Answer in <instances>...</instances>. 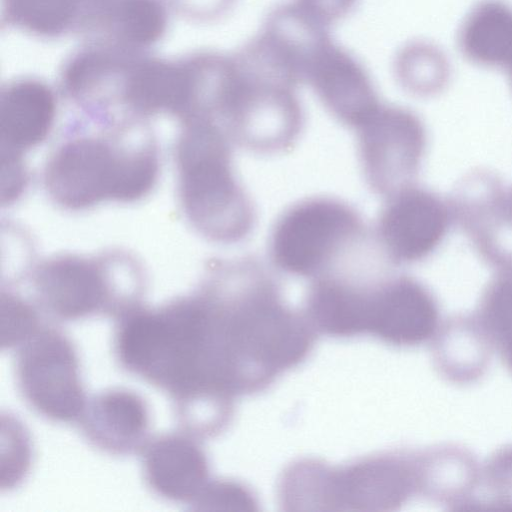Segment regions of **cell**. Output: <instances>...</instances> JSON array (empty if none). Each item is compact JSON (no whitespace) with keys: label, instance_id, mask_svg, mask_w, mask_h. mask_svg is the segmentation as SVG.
<instances>
[{"label":"cell","instance_id":"23","mask_svg":"<svg viewBox=\"0 0 512 512\" xmlns=\"http://www.w3.org/2000/svg\"><path fill=\"white\" fill-rule=\"evenodd\" d=\"M84 0H11L12 16L18 23L41 32H58L76 16Z\"/></svg>","mask_w":512,"mask_h":512},{"label":"cell","instance_id":"26","mask_svg":"<svg viewBox=\"0 0 512 512\" xmlns=\"http://www.w3.org/2000/svg\"><path fill=\"white\" fill-rule=\"evenodd\" d=\"M323 22L331 25L347 16L357 0H296Z\"/></svg>","mask_w":512,"mask_h":512},{"label":"cell","instance_id":"9","mask_svg":"<svg viewBox=\"0 0 512 512\" xmlns=\"http://www.w3.org/2000/svg\"><path fill=\"white\" fill-rule=\"evenodd\" d=\"M445 226L444 208L432 194L404 188L388 196L376 222L375 240L390 262L412 263L433 251Z\"/></svg>","mask_w":512,"mask_h":512},{"label":"cell","instance_id":"21","mask_svg":"<svg viewBox=\"0 0 512 512\" xmlns=\"http://www.w3.org/2000/svg\"><path fill=\"white\" fill-rule=\"evenodd\" d=\"M437 51L422 42H411L398 50L394 72L398 82L412 92H422L433 84L441 68Z\"/></svg>","mask_w":512,"mask_h":512},{"label":"cell","instance_id":"16","mask_svg":"<svg viewBox=\"0 0 512 512\" xmlns=\"http://www.w3.org/2000/svg\"><path fill=\"white\" fill-rule=\"evenodd\" d=\"M481 466L468 450L443 445L419 451L420 495L459 511L479 488Z\"/></svg>","mask_w":512,"mask_h":512},{"label":"cell","instance_id":"19","mask_svg":"<svg viewBox=\"0 0 512 512\" xmlns=\"http://www.w3.org/2000/svg\"><path fill=\"white\" fill-rule=\"evenodd\" d=\"M478 318L494 350L512 373V279L498 281L487 291Z\"/></svg>","mask_w":512,"mask_h":512},{"label":"cell","instance_id":"4","mask_svg":"<svg viewBox=\"0 0 512 512\" xmlns=\"http://www.w3.org/2000/svg\"><path fill=\"white\" fill-rule=\"evenodd\" d=\"M360 213L342 199L313 196L286 208L268 242L281 272L313 279L364 251L370 244Z\"/></svg>","mask_w":512,"mask_h":512},{"label":"cell","instance_id":"27","mask_svg":"<svg viewBox=\"0 0 512 512\" xmlns=\"http://www.w3.org/2000/svg\"><path fill=\"white\" fill-rule=\"evenodd\" d=\"M189 15L200 20H214L225 15L235 0H186Z\"/></svg>","mask_w":512,"mask_h":512},{"label":"cell","instance_id":"18","mask_svg":"<svg viewBox=\"0 0 512 512\" xmlns=\"http://www.w3.org/2000/svg\"><path fill=\"white\" fill-rule=\"evenodd\" d=\"M92 16L100 28L97 32L124 45L153 39L163 24L161 6L154 0H111Z\"/></svg>","mask_w":512,"mask_h":512},{"label":"cell","instance_id":"15","mask_svg":"<svg viewBox=\"0 0 512 512\" xmlns=\"http://www.w3.org/2000/svg\"><path fill=\"white\" fill-rule=\"evenodd\" d=\"M433 341L438 373L454 384H471L486 372L492 342L478 317H455L440 324Z\"/></svg>","mask_w":512,"mask_h":512},{"label":"cell","instance_id":"24","mask_svg":"<svg viewBox=\"0 0 512 512\" xmlns=\"http://www.w3.org/2000/svg\"><path fill=\"white\" fill-rule=\"evenodd\" d=\"M256 504L252 493L237 482L210 480L194 505L201 510L240 509Z\"/></svg>","mask_w":512,"mask_h":512},{"label":"cell","instance_id":"5","mask_svg":"<svg viewBox=\"0 0 512 512\" xmlns=\"http://www.w3.org/2000/svg\"><path fill=\"white\" fill-rule=\"evenodd\" d=\"M103 259L61 255L40 264L32 276V301L49 320L71 321L97 314L120 318L141 305V288L119 284Z\"/></svg>","mask_w":512,"mask_h":512},{"label":"cell","instance_id":"13","mask_svg":"<svg viewBox=\"0 0 512 512\" xmlns=\"http://www.w3.org/2000/svg\"><path fill=\"white\" fill-rule=\"evenodd\" d=\"M329 27L293 0L271 9L260 33L280 55L300 85L304 84L314 59L332 41Z\"/></svg>","mask_w":512,"mask_h":512},{"label":"cell","instance_id":"6","mask_svg":"<svg viewBox=\"0 0 512 512\" xmlns=\"http://www.w3.org/2000/svg\"><path fill=\"white\" fill-rule=\"evenodd\" d=\"M16 348V382L26 403L52 421L78 422L88 398L69 336L46 322Z\"/></svg>","mask_w":512,"mask_h":512},{"label":"cell","instance_id":"25","mask_svg":"<svg viewBox=\"0 0 512 512\" xmlns=\"http://www.w3.org/2000/svg\"><path fill=\"white\" fill-rule=\"evenodd\" d=\"M27 170L22 153L2 149L1 151V201L10 204L26 188Z\"/></svg>","mask_w":512,"mask_h":512},{"label":"cell","instance_id":"22","mask_svg":"<svg viewBox=\"0 0 512 512\" xmlns=\"http://www.w3.org/2000/svg\"><path fill=\"white\" fill-rule=\"evenodd\" d=\"M45 320L33 301L11 291H2V348L17 347L44 325L47 322Z\"/></svg>","mask_w":512,"mask_h":512},{"label":"cell","instance_id":"10","mask_svg":"<svg viewBox=\"0 0 512 512\" xmlns=\"http://www.w3.org/2000/svg\"><path fill=\"white\" fill-rule=\"evenodd\" d=\"M304 84L339 123L353 130L381 104L364 64L333 40L311 64Z\"/></svg>","mask_w":512,"mask_h":512},{"label":"cell","instance_id":"28","mask_svg":"<svg viewBox=\"0 0 512 512\" xmlns=\"http://www.w3.org/2000/svg\"><path fill=\"white\" fill-rule=\"evenodd\" d=\"M502 68L506 69V71L508 72V75L510 77V80L512 81V42L507 51Z\"/></svg>","mask_w":512,"mask_h":512},{"label":"cell","instance_id":"14","mask_svg":"<svg viewBox=\"0 0 512 512\" xmlns=\"http://www.w3.org/2000/svg\"><path fill=\"white\" fill-rule=\"evenodd\" d=\"M56 103L44 84L22 80L9 85L0 104L2 149L22 153L41 144L55 121Z\"/></svg>","mask_w":512,"mask_h":512},{"label":"cell","instance_id":"2","mask_svg":"<svg viewBox=\"0 0 512 512\" xmlns=\"http://www.w3.org/2000/svg\"><path fill=\"white\" fill-rule=\"evenodd\" d=\"M416 495L419 451L403 449L336 467L299 460L284 471L279 484L286 510L392 511Z\"/></svg>","mask_w":512,"mask_h":512},{"label":"cell","instance_id":"11","mask_svg":"<svg viewBox=\"0 0 512 512\" xmlns=\"http://www.w3.org/2000/svg\"><path fill=\"white\" fill-rule=\"evenodd\" d=\"M141 453L144 479L163 498L195 504L211 480L199 439L184 431L150 437Z\"/></svg>","mask_w":512,"mask_h":512},{"label":"cell","instance_id":"8","mask_svg":"<svg viewBox=\"0 0 512 512\" xmlns=\"http://www.w3.org/2000/svg\"><path fill=\"white\" fill-rule=\"evenodd\" d=\"M354 131L361 170L371 191L384 197L401 189L415 172L423 149L416 116L381 102Z\"/></svg>","mask_w":512,"mask_h":512},{"label":"cell","instance_id":"3","mask_svg":"<svg viewBox=\"0 0 512 512\" xmlns=\"http://www.w3.org/2000/svg\"><path fill=\"white\" fill-rule=\"evenodd\" d=\"M159 174L151 142L125 145L99 136L63 143L50 157L44 182L55 203L84 210L105 201L132 202L150 193Z\"/></svg>","mask_w":512,"mask_h":512},{"label":"cell","instance_id":"17","mask_svg":"<svg viewBox=\"0 0 512 512\" xmlns=\"http://www.w3.org/2000/svg\"><path fill=\"white\" fill-rule=\"evenodd\" d=\"M512 41V8L500 0H483L468 14L459 34L463 54L473 63L502 67Z\"/></svg>","mask_w":512,"mask_h":512},{"label":"cell","instance_id":"1","mask_svg":"<svg viewBox=\"0 0 512 512\" xmlns=\"http://www.w3.org/2000/svg\"><path fill=\"white\" fill-rule=\"evenodd\" d=\"M231 141L214 121L184 122L176 143L179 196L192 226L212 242L231 244L253 231L255 205L236 177Z\"/></svg>","mask_w":512,"mask_h":512},{"label":"cell","instance_id":"20","mask_svg":"<svg viewBox=\"0 0 512 512\" xmlns=\"http://www.w3.org/2000/svg\"><path fill=\"white\" fill-rule=\"evenodd\" d=\"M485 501L472 498L463 511H512V445L496 450L481 467Z\"/></svg>","mask_w":512,"mask_h":512},{"label":"cell","instance_id":"12","mask_svg":"<svg viewBox=\"0 0 512 512\" xmlns=\"http://www.w3.org/2000/svg\"><path fill=\"white\" fill-rule=\"evenodd\" d=\"M78 423L95 447L110 454L141 452L150 439L148 405L126 388H109L88 399Z\"/></svg>","mask_w":512,"mask_h":512},{"label":"cell","instance_id":"7","mask_svg":"<svg viewBox=\"0 0 512 512\" xmlns=\"http://www.w3.org/2000/svg\"><path fill=\"white\" fill-rule=\"evenodd\" d=\"M238 72L239 80L220 127L232 143L255 154L291 149L305 125L296 88L250 80Z\"/></svg>","mask_w":512,"mask_h":512}]
</instances>
